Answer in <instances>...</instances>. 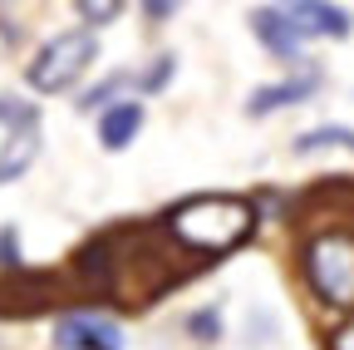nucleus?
Returning a JSON list of instances; mask_svg holds the SVG:
<instances>
[{"instance_id": "nucleus-1", "label": "nucleus", "mask_w": 354, "mask_h": 350, "mask_svg": "<svg viewBox=\"0 0 354 350\" xmlns=\"http://www.w3.org/2000/svg\"><path fill=\"white\" fill-rule=\"evenodd\" d=\"M167 232H172V242H183L187 252L221 256V252L241 247L256 232V207L246 198H232V193L187 198L177 212H167Z\"/></svg>"}, {"instance_id": "nucleus-2", "label": "nucleus", "mask_w": 354, "mask_h": 350, "mask_svg": "<svg viewBox=\"0 0 354 350\" xmlns=\"http://www.w3.org/2000/svg\"><path fill=\"white\" fill-rule=\"evenodd\" d=\"M99 60V40L94 30H64L44 45L30 64V84L39 94H64L69 84H79L88 74V64Z\"/></svg>"}, {"instance_id": "nucleus-3", "label": "nucleus", "mask_w": 354, "mask_h": 350, "mask_svg": "<svg viewBox=\"0 0 354 350\" xmlns=\"http://www.w3.org/2000/svg\"><path fill=\"white\" fill-rule=\"evenodd\" d=\"M305 277L320 301L354 306V232H325L305 247Z\"/></svg>"}, {"instance_id": "nucleus-4", "label": "nucleus", "mask_w": 354, "mask_h": 350, "mask_svg": "<svg viewBox=\"0 0 354 350\" xmlns=\"http://www.w3.org/2000/svg\"><path fill=\"white\" fill-rule=\"evenodd\" d=\"M39 153V114L35 104L0 99V183H15Z\"/></svg>"}, {"instance_id": "nucleus-5", "label": "nucleus", "mask_w": 354, "mask_h": 350, "mask_svg": "<svg viewBox=\"0 0 354 350\" xmlns=\"http://www.w3.org/2000/svg\"><path fill=\"white\" fill-rule=\"evenodd\" d=\"M55 345L59 350H123V331L109 316L94 311H69L55 326Z\"/></svg>"}, {"instance_id": "nucleus-6", "label": "nucleus", "mask_w": 354, "mask_h": 350, "mask_svg": "<svg viewBox=\"0 0 354 350\" xmlns=\"http://www.w3.org/2000/svg\"><path fill=\"white\" fill-rule=\"evenodd\" d=\"M251 30H256V40H261V45L271 50L276 60H286V64H305V60H300L305 35H300V25L286 15V6H261V10H251Z\"/></svg>"}, {"instance_id": "nucleus-7", "label": "nucleus", "mask_w": 354, "mask_h": 350, "mask_svg": "<svg viewBox=\"0 0 354 350\" xmlns=\"http://www.w3.org/2000/svg\"><path fill=\"white\" fill-rule=\"evenodd\" d=\"M320 69L315 64H300L290 79H281V84H261V89L246 99V114L251 119H266V114H276V109H290V104H305L310 94L320 89Z\"/></svg>"}, {"instance_id": "nucleus-8", "label": "nucleus", "mask_w": 354, "mask_h": 350, "mask_svg": "<svg viewBox=\"0 0 354 350\" xmlns=\"http://www.w3.org/2000/svg\"><path fill=\"white\" fill-rule=\"evenodd\" d=\"M286 15L300 25V35H330V40H344L354 30L349 10L344 6H320V0H295V6H286Z\"/></svg>"}, {"instance_id": "nucleus-9", "label": "nucleus", "mask_w": 354, "mask_h": 350, "mask_svg": "<svg viewBox=\"0 0 354 350\" xmlns=\"http://www.w3.org/2000/svg\"><path fill=\"white\" fill-rule=\"evenodd\" d=\"M138 128H143V104L128 99V104H113V109L99 119V139H104L109 153H123V148L133 143V134H138Z\"/></svg>"}, {"instance_id": "nucleus-10", "label": "nucleus", "mask_w": 354, "mask_h": 350, "mask_svg": "<svg viewBox=\"0 0 354 350\" xmlns=\"http://www.w3.org/2000/svg\"><path fill=\"white\" fill-rule=\"evenodd\" d=\"M320 148H349L354 153V128L349 123H320L295 139V153H320Z\"/></svg>"}, {"instance_id": "nucleus-11", "label": "nucleus", "mask_w": 354, "mask_h": 350, "mask_svg": "<svg viewBox=\"0 0 354 350\" xmlns=\"http://www.w3.org/2000/svg\"><path fill=\"white\" fill-rule=\"evenodd\" d=\"M183 331H187L192 340H202V345H207V340H216V335H221V311H216V306H202V311H192V316L183 321Z\"/></svg>"}, {"instance_id": "nucleus-12", "label": "nucleus", "mask_w": 354, "mask_h": 350, "mask_svg": "<svg viewBox=\"0 0 354 350\" xmlns=\"http://www.w3.org/2000/svg\"><path fill=\"white\" fill-rule=\"evenodd\" d=\"M167 79H172V55H158V64H153V69L138 79V89H143V94H158Z\"/></svg>"}, {"instance_id": "nucleus-13", "label": "nucleus", "mask_w": 354, "mask_h": 350, "mask_svg": "<svg viewBox=\"0 0 354 350\" xmlns=\"http://www.w3.org/2000/svg\"><path fill=\"white\" fill-rule=\"evenodd\" d=\"M0 267H6V272L15 267L20 272V232L15 227H0Z\"/></svg>"}, {"instance_id": "nucleus-14", "label": "nucleus", "mask_w": 354, "mask_h": 350, "mask_svg": "<svg viewBox=\"0 0 354 350\" xmlns=\"http://www.w3.org/2000/svg\"><path fill=\"white\" fill-rule=\"evenodd\" d=\"M123 84H128V74H113L109 84H99V89H88V94H84L79 104H84V109H94V104H109V94H113V89H123Z\"/></svg>"}, {"instance_id": "nucleus-15", "label": "nucleus", "mask_w": 354, "mask_h": 350, "mask_svg": "<svg viewBox=\"0 0 354 350\" xmlns=\"http://www.w3.org/2000/svg\"><path fill=\"white\" fill-rule=\"evenodd\" d=\"M118 10H123V6H88V0H84V6H79V15H84V20H94V25H104V20H113Z\"/></svg>"}, {"instance_id": "nucleus-16", "label": "nucleus", "mask_w": 354, "mask_h": 350, "mask_svg": "<svg viewBox=\"0 0 354 350\" xmlns=\"http://www.w3.org/2000/svg\"><path fill=\"white\" fill-rule=\"evenodd\" d=\"M335 350H354V326H344V331L335 335Z\"/></svg>"}]
</instances>
